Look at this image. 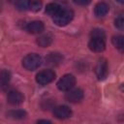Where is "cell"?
<instances>
[{"label":"cell","mask_w":124,"mask_h":124,"mask_svg":"<svg viewBox=\"0 0 124 124\" xmlns=\"http://www.w3.org/2000/svg\"><path fill=\"white\" fill-rule=\"evenodd\" d=\"M43 59L37 53H29L22 59V66L27 71H34L42 65Z\"/></svg>","instance_id":"1"},{"label":"cell","mask_w":124,"mask_h":124,"mask_svg":"<svg viewBox=\"0 0 124 124\" xmlns=\"http://www.w3.org/2000/svg\"><path fill=\"white\" fill-rule=\"evenodd\" d=\"M74 18V12L70 9H61L60 12L53 16V22L57 26H66Z\"/></svg>","instance_id":"2"},{"label":"cell","mask_w":124,"mask_h":124,"mask_svg":"<svg viewBox=\"0 0 124 124\" xmlns=\"http://www.w3.org/2000/svg\"><path fill=\"white\" fill-rule=\"evenodd\" d=\"M75 84H76V78L71 74H67L64 75L57 81V88L60 91L67 92L70 89H72L75 86Z\"/></svg>","instance_id":"3"},{"label":"cell","mask_w":124,"mask_h":124,"mask_svg":"<svg viewBox=\"0 0 124 124\" xmlns=\"http://www.w3.org/2000/svg\"><path fill=\"white\" fill-rule=\"evenodd\" d=\"M56 74L52 70H43L36 75V81L41 85H46L54 80Z\"/></svg>","instance_id":"4"},{"label":"cell","mask_w":124,"mask_h":124,"mask_svg":"<svg viewBox=\"0 0 124 124\" xmlns=\"http://www.w3.org/2000/svg\"><path fill=\"white\" fill-rule=\"evenodd\" d=\"M94 72L98 78V79H104L107 77L108 74V62L107 59L101 58L98 60V62L95 65Z\"/></svg>","instance_id":"5"},{"label":"cell","mask_w":124,"mask_h":124,"mask_svg":"<svg viewBox=\"0 0 124 124\" xmlns=\"http://www.w3.org/2000/svg\"><path fill=\"white\" fill-rule=\"evenodd\" d=\"M68 93H66L65 95V99L66 101L70 102V103H78L83 99V91L80 88H76L73 90H69L67 91Z\"/></svg>","instance_id":"6"},{"label":"cell","mask_w":124,"mask_h":124,"mask_svg":"<svg viewBox=\"0 0 124 124\" xmlns=\"http://www.w3.org/2000/svg\"><path fill=\"white\" fill-rule=\"evenodd\" d=\"M88 47L93 52H102L106 48L105 40L100 38H91L88 43Z\"/></svg>","instance_id":"7"},{"label":"cell","mask_w":124,"mask_h":124,"mask_svg":"<svg viewBox=\"0 0 124 124\" xmlns=\"http://www.w3.org/2000/svg\"><path fill=\"white\" fill-rule=\"evenodd\" d=\"M53 115L57 119H66L72 115V109L68 106H57L53 108Z\"/></svg>","instance_id":"8"},{"label":"cell","mask_w":124,"mask_h":124,"mask_svg":"<svg viewBox=\"0 0 124 124\" xmlns=\"http://www.w3.org/2000/svg\"><path fill=\"white\" fill-rule=\"evenodd\" d=\"M25 30L30 34L36 35V34L42 33L45 30V25L40 20H33L27 23V25L25 26Z\"/></svg>","instance_id":"9"},{"label":"cell","mask_w":124,"mask_h":124,"mask_svg":"<svg viewBox=\"0 0 124 124\" xmlns=\"http://www.w3.org/2000/svg\"><path fill=\"white\" fill-rule=\"evenodd\" d=\"M24 100L23 95L16 90H11L7 94V101L12 106H18L20 105Z\"/></svg>","instance_id":"10"},{"label":"cell","mask_w":124,"mask_h":124,"mask_svg":"<svg viewBox=\"0 0 124 124\" xmlns=\"http://www.w3.org/2000/svg\"><path fill=\"white\" fill-rule=\"evenodd\" d=\"M63 62V55L59 52H50L46 56V63L48 66H58Z\"/></svg>","instance_id":"11"},{"label":"cell","mask_w":124,"mask_h":124,"mask_svg":"<svg viewBox=\"0 0 124 124\" xmlns=\"http://www.w3.org/2000/svg\"><path fill=\"white\" fill-rule=\"evenodd\" d=\"M108 5L105 2H99L95 5L94 8V14L97 17H103L108 13Z\"/></svg>","instance_id":"12"},{"label":"cell","mask_w":124,"mask_h":124,"mask_svg":"<svg viewBox=\"0 0 124 124\" xmlns=\"http://www.w3.org/2000/svg\"><path fill=\"white\" fill-rule=\"evenodd\" d=\"M52 41H53L52 35H50V34L47 33V34H44V35L40 36L37 39L36 42H37V44H38L39 46H41V47H46V46H48L51 45Z\"/></svg>","instance_id":"13"},{"label":"cell","mask_w":124,"mask_h":124,"mask_svg":"<svg viewBox=\"0 0 124 124\" xmlns=\"http://www.w3.org/2000/svg\"><path fill=\"white\" fill-rule=\"evenodd\" d=\"M26 115H27L26 111L22 110V109H12V110H9L7 112V117L12 118V119H16V120L23 119L26 117Z\"/></svg>","instance_id":"14"},{"label":"cell","mask_w":124,"mask_h":124,"mask_svg":"<svg viewBox=\"0 0 124 124\" xmlns=\"http://www.w3.org/2000/svg\"><path fill=\"white\" fill-rule=\"evenodd\" d=\"M62 8L57 4V3H49L46 7V14L48 15L49 16H55L61 10Z\"/></svg>","instance_id":"15"},{"label":"cell","mask_w":124,"mask_h":124,"mask_svg":"<svg viewBox=\"0 0 124 124\" xmlns=\"http://www.w3.org/2000/svg\"><path fill=\"white\" fill-rule=\"evenodd\" d=\"M11 78L12 75L10 71L6 69L0 70V86H7L11 80Z\"/></svg>","instance_id":"16"},{"label":"cell","mask_w":124,"mask_h":124,"mask_svg":"<svg viewBox=\"0 0 124 124\" xmlns=\"http://www.w3.org/2000/svg\"><path fill=\"white\" fill-rule=\"evenodd\" d=\"M15 6L16 9L20 12L28 11L30 9V0H16Z\"/></svg>","instance_id":"17"},{"label":"cell","mask_w":124,"mask_h":124,"mask_svg":"<svg viewBox=\"0 0 124 124\" xmlns=\"http://www.w3.org/2000/svg\"><path fill=\"white\" fill-rule=\"evenodd\" d=\"M111 43H112V45L116 48H118L119 50H122L123 49V46H124V38L121 35L113 36L111 38Z\"/></svg>","instance_id":"18"},{"label":"cell","mask_w":124,"mask_h":124,"mask_svg":"<svg viewBox=\"0 0 124 124\" xmlns=\"http://www.w3.org/2000/svg\"><path fill=\"white\" fill-rule=\"evenodd\" d=\"M43 6L42 0H30V9L32 12H39Z\"/></svg>","instance_id":"19"},{"label":"cell","mask_w":124,"mask_h":124,"mask_svg":"<svg viewBox=\"0 0 124 124\" xmlns=\"http://www.w3.org/2000/svg\"><path fill=\"white\" fill-rule=\"evenodd\" d=\"M90 36H91V38H100V39H104V40L106 39L105 31L102 29H99V28L93 29L90 33Z\"/></svg>","instance_id":"20"},{"label":"cell","mask_w":124,"mask_h":124,"mask_svg":"<svg viewBox=\"0 0 124 124\" xmlns=\"http://www.w3.org/2000/svg\"><path fill=\"white\" fill-rule=\"evenodd\" d=\"M114 25H115V27H116L117 29H119V30H122V29H123V27H124V18H123V16H122V15H119V16L115 18V20H114Z\"/></svg>","instance_id":"21"},{"label":"cell","mask_w":124,"mask_h":124,"mask_svg":"<svg viewBox=\"0 0 124 124\" xmlns=\"http://www.w3.org/2000/svg\"><path fill=\"white\" fill-rule=\"evenodd\" d=\"M91 1L92 0H73V2L78 6H87L91 3Z\"/></svg>","instance_id":"22"},{"label":"cell","mask_w":124,"mask_h":124,"mask_svg":"<svg viewBox=\"0 0 124 124\" xmlns=\"http://www.w3.org/2000/svg\"><path fill=\"white\" fill-rule=\"evenodd\" d=\"M37 122H38V123H51V121L46 120V119H41V120H38Z\"/></svg>","instance_id":"23"},{"label":"cell","mask_w":124,"mask_h":124,"mask_svg":"<svg viewBox=\"0 0 124 124\" xmlns=\"http://www.w3.org/2000/svg\"><path fill=\"white\" fill-rule=\"evenodd\" d=\"M118 3H120V4H123L124 3V0H116Z\"/></svg>","instance_id":"24"}]
</instances>
